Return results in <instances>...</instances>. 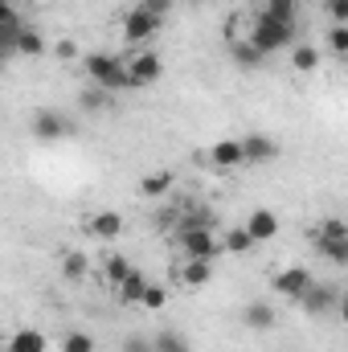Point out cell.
Listing matches in <instances>:
<instances>
[{"label":"cell","instance_id":"obj_1","mask_svg":"<svg viewBox=\"0 0 348 352\" xmlns=\"http://www.w3.org/2000/svg\"><path fill=\"white\" fill-rule=\"evenodd\" d=\"M87 78L94 87H102L107 94H111V90H131L127 58H115V54H90L87 58Z\"/></svg>","mask_w":348,"mask_h":352},{"label":"cell","instance_id":"obj_2","mask_svg":"<svg viewBox=\"0 0 348 352\" xmlns=\"http://www.w3.org/2000/svg\"><path fill=\"white\" fill-rule=\"evenodd\" d=\"M250 41L259 45L262 54L270 58V54H279V50H287L291 41H295V25H283V21H270V16H254V25H250Z\"/></svg>","mask_w":348,"mask_h":352},{"label":"cell","instance_id":"obj_3","mask_svg":"<svg viewBox=\"0 0 348 352\" xmlns=\"http://www.w3.org/2000/svg\"><path fill=\"white\" fill-rule=\"evenodd\" d=\"M160 29H164V21H160L156 12H148L144 4H135L131 12H123V41H127V45H144V41H152Z\"/></svg>","mask_w":348,"mask_h":352},{"label":"cell","instance_id":"obj_4","mask_svg":"<svg viewBox=\"0 0 348 352\" xmlns=\"http://www.w3.org/2000/svg\"><path fill=\"white\" fill-rule=\"evenodd\" d=\"M160 74H164V62H160L152 50H135V54H127V78H131V87L135 90L156 87Z\"/></svg>","mask_w":348,"mask_h":352},{"label":"cell","instance_id":"obj_5","mask_svg":"<svg viewBox=\"0 0 348 352\" xmlns=\"http://www.w3.org/2000/svg\"><path fill=\"white\" fill-rule=\"evenodd\" d=\"M312 287H316V274H312L307 266H287V270L274 274V291H279L283 299H291V303H299Z\"/></svg>","mask_w":348,"mask_h":352},{"label":"cell","instance_id":"obj_6","mask_svg":"<svg viewBox=\"0 0 348 352\" xmlns=\"http://www.w3.org/2000/svg\"><path fill=\"white\" fill-rule=\"evenodd\" d=\"M74 127H70V119L66 115H58L54 107H37L33 111V140H41V144H54V140H62V135H70Z\"/></svg>","mask_w":348,"mask_h":352},{"label":"cell","instance_id":"obj_7","mask_svg":"<svg viewBox=\"0 0 348 352\" xmlns=\"http://www.w3.org/2000/svg\"><path fill=\"white\" fill-rule=\"evenodd\" d=\"M295 307H303L307 316H324V311H336V307H340V291H336L332 283H316V287H312V291H307V295L295 303Z\"/></svg>","mask_w":348,"mask_h":352},{"label":"cell","instance_id":"obj_8","mask_svg":"<svg viewBox=\"0 0 348 352\" xmlns=\"http://www.w3.org/2000/svg\"><path fill=\"white\" fill-rule=\"evenodd\" d=\"M209 160L217 168H238V164H246V144L242 140H217L209 148Z\"/></svg>","mask_w":348,"mask_h":352},{"label":"cell","instance_id":"obj_9","mask_svg":"<svg viewBox=\"0 0 348 352\" xmlns=\"http://www.w3.org/2000/svg\"><path fill=\"white\" fill-rule=\"evenodd\" d=\"M176 278L184 287H205L213 278V258H184V263L176 266Z\"/></svg>","mask_w":348,"mask_h":352},{"label":"cell","instance_id":"obj_10","mask_svg":"<svg viewBox=\"0 0 348 352\" xmlns=\"http://www.w3.org/2000/svg\"><path fill=\"white\" fill-rule=\"evenodd\" d=\"M21 33H25V25H21V16H17V8L4 4V8H0V45H4L8 58L17 54V37H21Z\"/></svg>","mask_w":348,"mask_h":352},{"label":"cell","instance_id":"obj_11","mask_svg":"<svg viewBox=\"0 0 348 352\" xmlns=\"http://www.w3.org/2000/svg\"><path fill=\"white\" fill-rule=\"evenodd\" d=\"M87 230L94 234V238L111 242V238H119V234H123V217H119L115 209H98V213L87 221Z\"/></svg>","mask_w":348,"mask_h":352},{"label":"cell","instance_id":"obj_12","mask_svg":"<svg viewBox=\"0 0 348 352\" xmlns=\"http://www.w3.org/2000/svg\"><path fill=\"white\" fill-rule=\"evenodd\" d=\"M246 230H250L254 242H270V238L279 234V217H274V209H254V213L246 217Z\"/></svg>","mask_w":348,"mask_h":352},{"label":"cell","instance_id":"obj_13","mask_svg":"<svg viewBox=\"0 0 348 352\" xmlns=\"http://www.w3.org/2000/svg\"><path fill=\"white\" fill-rule=\"evenodd\" d=\"M246 164H262V160H274L279 156V144L270 135H246Z\"/></svg>","mask_w":348,"mask_h":352},{"label":"cell","instance_id":"obj_14","mask_svg":"<svg viewBox=\"0 0 348 352\" xmlns=\"http://www.w3.org/2000/svg\"><path fill=\"white\" fill-rule=\"evenodd\" d=\"M173 180H176V176L168 173V168H156V173H148L144 180H140V192H144V197H152V201H160V197H168V192H173Z\"/></svg>","mask_w":348,"mask_h":352},{"label":"cell","instance_id":"obj_15","mask_svg":"<svg viewBox=\"0 0 348 352\" xmlns=\"http://www.w3.org/2000/svg\"><path fill=\"white\" fill-rule=\"evenodd\" d=\"M242 320H246L254 332H266V328H274V307H270L266 299H250L246 311H242Z\"/></svg>","mask_w":348,"mask_h":352},{"label":"cell","instance_id":"obj_16","mask_svg":"<svg viewBox=\"0 0 348 352\" xmlns=\"http://www.w3.org/2000/svg\"><path fill=\"white\" fill-rule=\"evenodd\" d=\"M115 291H119V299H123V303H131V307H135V303H144V295H148V278H144V270H131Z\"/></svg>","mask_w":348,"mask_h":352},{"label":"cell","instance_id":"obj_17","mask_svg":"<svg viewBox=\"0 0 348 352\" xmlns=\"http://www.w3.org/2000/svg\"><path fill=\"white\" fill-rule=\"evenodd\" d=\"M230 54H234V62H238L242 70H254V66H262V58H266L259 45L250 41V37H242V41H230Z\"/></svg>","mask_w":348,"mask_h":352},{"label":"cell","instance_id":"obj_18","mask_svg":"<svg viewBox=\"0 0 348 352\" xmlns=\"http://www.w3.org/2000/svg\"><path fill=\"white\" fill-rule=\"evenodd\" d=\"M259 242L250 238V230L246 226H230L226 230V238H221V250H230V254H250Z\"/></svg>","mask_w":348,"mask_h":352},{"label":"cell","instance_id":"obj_19","mask_svg":"<svg viewBox=\"0 0 348 352\" xmlns=\"http://www.w3.org/2000/svg\"><path fill=\"white\" fill-rule=\"evenodd\" d=\"M316 250L332 266H348V234L345 238H316Z\"/></svg>","mask_w":348,"mask_h":352},{"label":"cell","instance_id":"obj_20","mask_svg":"<svg viewBox=\"0 0 348 352\" xmlns=\"http://www.w3.org/2000/svg\"><path fill=\"white\" fill-rule=\"evenodd\" d=\"M50 349V340L37 332V328H25V332H17L12 340H8V352H45Z\"/></svg>","mask_w":348,"mask_h":352},{"label":"cell","instance_id":"obj_21","mask_svg":"<svg viewBox=\"0 0 348 352\" xmlns=\"http://www.w3.org/2000/svg\"><path fill=\"white\" fill-rule=\"evenodd\" d=\"M295 12H299V0H266L262 4V16L283 21V25H295Z\"/></svg>","mask_w":348,"mask_h":352},{"label":"cell","instance_id":"obj_22","mask_svg":"<svg viewBox=\"0 0 348 352\" xmlns=\"http://www.w3.org/2000/svg\"><path fill=\"white\" fill-rule=\"evenodd\" d=\"M291 66H295L299 74H312V70L320 66V50H316V45H291Z\"/></svg>","mask_w":348,"mask_h":352},{"label":"cell","instance_id":"obj_23","mask_svg":"<svg viewBox=\"0 0 348 352\" xmlns=\"http://www.w3.org/2000/svg\"><path fill=\"white\" fill-rule=\"evenodd\" d=\"M17 54H25V58H41V54H45V37H41L37 29L25 25V33L17 37Z\"/></svg>","mask_w":348,"mask_h":352},{"label":"cell","instance_id":"obj_24","mask_svg":"<svg viewBox=\"0 0 348 352\" xmlns=\"http://www.w3.org/2000/svg\"><path fill=\"white\" fill-rule=\"evenodd\" d=\"M131 270H135V266L127 263L123 254H111V258H102V278H107V283H115V287H119V283H123Z\"/></svg>","mask_w":348,"mask_h":352},{"label":"cell","instance_id":"obj_25","mask_svg":"<svg viewBox=\"0 0 348 352\" xmlns=\"http://www.w3.org/2000/svg\"><path fill=\"white\" fill-rule=\"evenodd\" d=\"M87 270H90V258H87V254H78V250H70V254L62 258V274H66L70 283H83V278H87Z\"/></svg>","mask_w":348,"mask_h":352},{"label":"cell","instance_id":"obj_26","mask_svg":"<svg viewBox=\"0 0 348 352\" xmlns=\"http://www.w3.org/2000/svg\"><path fill=\"white\" fill-rule=\"evenodd\" d=\"M156 352H188V340L176 328H164V332H156Z\"/></svg>","mask_w":348,"mask_h":352},{"label":"cell","instance_id":"obj_27","mask_svg":"<svg viewBox=\"0 0 348 352\" xmlns=\"http://www.w3.org/2000/svg\"><path fill=\"white\" fill-rule=\"evenodd\" d=\"M62 352H94V336L90 332H66L62 336Z\"/></svg>","mask_w":348,"mask_h":352},{"label":"cell","instance_id":"obj_28","mask_svg":"<svg viewBox=\"0 0 348 352\" xmlns=\"http://www.w3.org/2000/svg\"><path fill=\"white\" fill-rule=\"evenodd\" d=\"M328 50L340 54V58H348V25H332V29H328Z\"/></svg>","mask_w":348,"mask_h":352},{"label":"cell","instance_id":"obj_29","mask_svg":"<svg viewBox=\"0 0 348 352\" xmlns=\"http://www.w3.org/2000/svg\"><path fill=\"white\" fill-rule=\"evenodd\" d=\"M78 102H83V111H102V107H107V90L90 82V87L83 90V98H78Z\"/></svg>","mask_w":348,"mask_h":352},{"label":"cell","instance_id":"obj_30","mask_svg":"<svg viewBox=\"0 0 348 352\" xmlns=\"http://www.w3.org/2000/svg\"><path fill=\"white\" fill-rule=\"evenodd\" d=\"M164 299H168V295H164V287H152V283H148V295H144V303H140V307L160 311V307H164Z\"/></svg>","mask_w":348,"mask_h":352},{"label":"cell","instance_id":"obj_31","mask_svg":"<svg viewBox=\"0 0 348 352\" xmlns=\"http://www.w3.org/2000/svg\"><path fill=\"white\" fill-rule=\"evenodd\" d=\"M324 12H328L336 25H348V0H324Z\"/></svg>","mask_w":348,"mask_h":352},{"label":"cell","instance_id":"obj_32","mask_svg":"<svg viewBox=\"0 0 348 352\" xmlns=\"http://www.w3.org/2000/svg\"><path fill=\"white\" fill-rule=\"evenodd\" d=\"M123 352H156V340H144V336H127Z\"/></svg>","mask_w":348,"mask_h":352},{"label":"cell","instance_id":"obj_33","mask_svg":"<svg viewBox=\"0 0 348 352\" xmlns=\"http://www.w3.org/2000/svg\"><path fill=\"white\" fill-rule=\"evenodd\" d=\"M140 4H144V8H148V12H156V16H160V21H164V16H168V12H173V4H176V0H140Z\"/></svg>","mask_w":348,"mask_h":352},{"label":"cell","instance_id":"obj_34","mask_svg":"<svg viewBox=\"0 0 348 352\" xmlns=\"http://www.w3.org/2000/svg\"><path fill=\"white\" fill-rule=\"evenodd\" d=\"M156 226L164 230V226H180V213L176 209H156Z\"/></svg>","mask_w":348,"mask_h":352},{"label":"cell","instance_id":"obj_35","mask_svg":"<svg viewBox=\"0 0 348 352\" xmlns=\"http://www.w3.org/2000/svg\"><path fill=\"white\" fill-rule=\"evenodd\" d=\"M54 54H58L62 62H70V58L78 54V45H74V41H58V45H54Z\"/></svg>","mask_w":348,"mask_h":352},{"label":"cell","instance_id":"obj_36","mask_svg":"<svg viewBox=\"0 0 348 352\" xmlns=\"http://www.w3.org/2000/svg\"><path fill=\"white\" fill-rule=\"evenodd\" d=\"M336 311H340V320H345V324H348V287H345V291H340V307H336Z\"/></svg>","mask_w":348,"mask_h":352},{"label":"cell","instance_id":"obj_37","mask_svg":"<svg viewBox=\"0 0 348 352\" xmlns=\"http://www.w3.org/2000/svg\"><path fill=\"white\" fill-rule=\"evenodd\" d=\"M25 4H41V0H25Z\"/></svg>","mask_w":348,"mask_h":352},{"label":"cell","instance_id":"obj_38","mask_svg":"<svg viewBox=\"0 0 348 352\" xmlns=\"http://www.w3.org/2000/svg\"><path fill=\"white\" fill-rule=\"evenodd\" d=\"M193 4H201V0H193Z\"/></svg>","mask_w":348,"mask_h":352}]
</instances>
